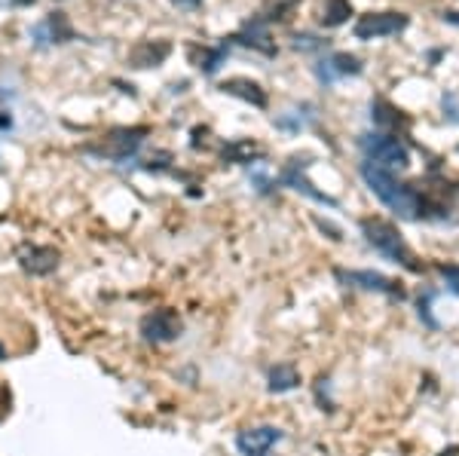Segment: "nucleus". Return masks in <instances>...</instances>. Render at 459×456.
Masks as SVG:
<instances>
[{
    "label": "nucleus",
    "mask_w": 459,
    "mask_h": 456,
    "mask_svg": "<svg viewBox=\"0 0 459 456\" xmlns=\"http://www.w3.org/2000/svg\"><path fill=\"white\" fill-rule=\"evenodd\" d=\"M362 178H364V184L371 187L376 196H380L383 206H389L395 215L416 218V196H413V190L404 187V184H398V181L386 169L374 166V163H362Z\"/></svg>",
    "instance_id": "f257e3e1"
},
{
    "label": "nucleus",
    "mask_w": 459,
    "mask_h": 456,
    "mask_svg": "<svg viewBox=\"0 0 459 456\" xmlns=\"http://www.w3.org/2000/svg\"><path fill=\"white\" fill-rule=\"evenodd\" d=\"M362 150L367 157V163L380 166V169H404L411 163V154H407V147L401 144L398 138L392 135H380V132H374V135H364L362 138Z\"/></svg>",
    "instance_id": "f03ea898"
},
{
    "label": "nucleus",
    "mask_w": 459,
    "mask_h": 456,
    "mask_svg": "<svg viewBox=\"0 0 459 456\" xmlns=\"http://www.w3.org/2000/svg\"><path fill=\"white\" fill-rule=\"evenodd\" d=\"M141 334L153 343H172L181 337V319L175 309L162 307V309H153L141 319Z\"/></svg>",
    "instance_id": "7ed1b4c3"
},
{
    "label": "nucleus",
    "mask_w": 459,
    "mask_h": 456,
    "mask_svg": "<svg viewBox=\"0 0 459 456\" xmlns=\"http://www.w3.org/2000/svg\"><path fill=\"white\" fill-rule=\"evenodd\" d=\"M362 230H364L367 242H371L376 251H383L386 258H392V260H407V248H404L401 236L395 233V227L383 224V221H364Z\"/></svg>",
    "instance_id": "20e7f679"
},
{
    "label": "nucleus",
    "mask_w": 459,
    "mask_h": 456,
    "mask_svg": "<svg viewBox=\"0 0 459 456\" xmlns=\"http://www.w3.org/2000/svg\"><path fill=\"white\" fill-rule=\"evenodd\" d=\"M404 25H407V16H401V13H371V16H362L359 22H355V37L359 40L389 37V34L401 31Z\"/></svg>",
    "instance_id": "39448f33"
},
{
    "label": "nucleus",
    "mask_w": 459,
    "mask_h": 456,
    "mask_svg": "<svg viewBox=\"0 0 459 456\" xmlns=\"http://www.w3.org/2000/svg\"><path fill=\"white\" fill-rule=\"evenodd\" d=\"M31 40L37 46H53V43H68L74 40V28H70L65 13H49L43 22H37L31 28Z\"/></svg>",
    "instance_id": "423d86ee"
},
{
    "label": "nucleus",
    "mask_w": 459,
    "mask_h": 456,
    "mask_svg": "<svg viewBox=\"0 0 459 456\" xmlns=\"http://www.w3.org/2000/svg\"><path fill=\"white\" fill-rule=\"evenodd\" d=\"M147 129L144 126H135V129H114L110 135L105 138V147H101V154H107L110 159H117L122 163L126 157H132L138 150V144L144 141Z\"/></svg>",
    "instance_id": "0eeeda50"
},
{
    "label": "nucleus",
    "mask_w": 459,
    "mask_h": 456,
    "mask_svg": "<svg viewBox=\"0 0 459 456\" xmlns=\"http://www.w3.org/2000/svg\"><path fill=\"white\" fill-rule=\"evenodd\" d=\"M315 74H319V80L325 86H331L334 80H340V77L362 74V62L349 53H334L331 58H322V62L315 65Z\"/></svg>",
    "instance_id": "6e6552de"
},
{
    "label": "nucleus",
    "mask_w": 459,
    "mask_h": 456,
    "mask_svg": "<svg viewBox=\"0 0 459 456\" xmlns=\"http://www.w3.org/2000/svg\"><path fill=\"white\" fill-rule=\"evenodd\" d=\"M169 53H172V43H166V40H141V43L132 46L129 65L132 68H157L166 62Z\"/></svg>",
    "instance_id": "1a4fd4ad"
},
{
    "label": "nucleus",
    "mask_w": 459,
    "mask_h": 456,
    "mask_svg": "<svg viewBox=\"0 0 459 456\" xmlns=\"http://www.w3.org/2000/svg\"><path fill=\"white\" fill-rule=\"evenodd\" d=\"M19 260H22V267L31 276H49V272L58 267V251L49 245H31L19 255Z\"/></svg>",
    "instance_id": "9d476101"
},
{
    "label": "nucleus",
    "mask_w": 459,
    "mask_h": 456,
    "mask_svg": "<svg viewBox=\"0 0 459 456\" xmlns=\"http://www.w3.org/2000/svg\"><path fill=\"white\" fill-rule=\"evenodd\" d=\"M279 438H282L279 429H273V425H258V429H245V432H239L236 444H239L242 453L258 456V453H263V450H270Z\"/></svg>",
    "instance_id": "9b49d317"
},
{
    "label": "nucleus",
    "mask_w": 459,
    "mask_h": 456,
    "mask_svg": "<svg viewBox=\"0 0 459 456\" xmlns=\"http://www.w3.org/2000/svg\"><path fill=\"white\" fill-rule=\"evenodd\" d=\"M303 169H306V163H303V159H291V163H288V169L282 171V181H285V184H288V187H294V190H300V193H306L310 199L322 202V206H334V199H331V196H325V193H319V190H312V184H310V181H306V178L300 175Z\"/></svg>",
    "instance_id": "f8f14e48"
},
{
    "label": "nucleus",
    "mask_w": 459,
    "mask_h": 456,
    "mask_svg": "<svg viewBox=\"0 0 459 456\" xmlns=\"http://www.w3.org/2000/svg\"><path fill=\"white\" fill-rule=\"evenodd\" d=\"M221 92L251 101L254 107H263V105H267V92H263V89L254 83V80H245V77H233V80H227V83H221Z\"/></svg>",
    "instance_id": "ddd939ff"
},
{
    "label": "nucleus",
    "mask_w": 459,
    "mask_h": 456,
    "mask_svg": "<svg viewBox=\"0 0 459 456\" xmlns=\"http://www.w3.org/2000/svg\"><path fill=\"white\" fill-rule=\"evenodd\" d=\"M233 40H236V43H242V46L260 49V53H267V55L275 53V46L270 43V34H267V25H263V18H254V22H248Z\"/></svg>",
    "instance_id": "4468645a"
},
{
    "label": "nucleus",
    "mask_w": 459,
    "mask_h": 456,
    "mask_svg": "<svg viewBox=\"0 0 459 456\" xmlns=\"http://www.w3.org/2000/svg\"><path fill=\"white\" fill-rule=\"evenodd\" d=\"M190 55H193V62H196V68L202 70V74H214L221 65H223V58H227V49L223 46H202V49H196L193 46L190 49Z\"/></svg>",
    "instance_id": "2eb2a0df"
},
{
    "label": "nucleus",
    "mask_w": 459,
    "mask_h": 456,
    "mask_svg": "<svg viewBox=\"0 0 459 456\" xmlns=\"http://www.w3.org/2000/svg\"><path fill=\"white\" fill-rule=\"evenodd\" d=\"M349 16H352L349 0H325V4H322V22L328 25V28L343 25Z\"/></svg>",
    "instance_id": "dca6fc26"
},
{
    "label": "nucleus",
    "mask_w": 459,
    "mask_h": 456,
    "mask_svg": "<svg viewBox=\"0 0 459 456\" xmlns=\"http://www.w3.org/2000/svg\"><path fill=\"white\" fill-rule=\"evenodd\" d=\"M297 383H300V377L291 364H279V368L270 371V389L273 392H288V389L297 386Z\"/></svg>",
    "instance_id": "f3484780"
},
{
    "label": "nucleus",
    "mask_w": 459,
    "mask_h": 456,
    "mask_svg": "<svg viewBox=\"0 0 459 456\" xmlns=\"http://www.w3.org/2000/svg\"><path fill=\"white\" fill-rule=\"evenodd\" d=\"M346 282H352V285H362L367 291H389V279L380 276V272H367V270H359V272H349Z\"/></svg>",
    "instance_id": "a211bd4d"
},
{
    "label": "nucleus",
    "mask_w": 459,
    "mask_h": 456,
    "mask_svg": "<svg viewBox=\"0 0 459 456\" xmlns=\"http://www.w3.org/2000/svg\"><path fill=\"white\" fill-rule=\"evenodd\" d=\"M306 126V117H297V110H291V114L279 117V129H288V132H300Z\"/></svg>",
    "instance_id": "6ab92c4d"
},
{
    "label": "nucleus",
    "mask_w": 459,
    "mask_h": 456,
    "mask_svg": "<svg viewBox=\"0 0 459 456\" xmlns=\"http://www.w3.org/2000/svg\"><path fill=\"white\" fill-rule=\"evenodd\" d=\"M248 154H254V144H248V141H239V144H230L227 150H223L227 159H245Z\"/></svg>",
    "instance_id": "aec40b11"
},
{
    "label": "nucleus",
    "mask_w": 459,
    "mask_h": 456,
    "mask_svg": "<svg viewBox=\"0 0 459 456\" xmlns=\"http://www.w3.org/2000/svg\"><path fill=\"white\" fill-rule=\"evenodd\" d=\"M294 46H297V49H319L322 43L312 34H297V37H294Z\"/></svg>",
    "instance_id": "412c9836"
},
{
    "label": "nucleus",
    "mask_w": 459,
    "mask_h": 456,
    "mask_svg": "<svg viewBox=\"0 0 459 456\" xmlns=\"http://www.w3.org/2000/svg\"><path fill=\"white\" fill-rule=\"evenodd\" d=\"M441 272H444V279L453 285V291H459V270H456V267H444Z\"/></svg>",
    "instance_id": "4be33fe9"
},
{
    "label": "nucleus",
    "mask_w": 459,
    "mask_h": 456,
    "mask_svg": "<svg viewBox=\"0 0 459 456\" xmlns=\"http://www.w3.org/2000/svg\"><path fill=\"white\" fill-rule=\"evenodd\" d=\"M0 129H13V117L4 114V110H0Z\"/></svg>",
    "instance_id": "5701e85b"
},
{
    "label": "nucleus",
    "mask_w": 459,
    "mask_h": 456,
    "mask_svg": "<svg viewBox=\"0 0 459 456\" xmlns=\"http://www.w3.org/2000/svg\"><path fill=\"white\" fill-rule=\"evenodd\" d=\"M13 4H19V6H28V4H34V0H13Z\"/></svg>",
    "instance_id": "b1692460"
},
{
    "label": "nucleus",
    "mask_w": 459,
    "mask_h": 456,
    "mask_svg": "<svg viewBox=\"0 0 459 456\" xmlns=\"http://www.w3.org/2000/svg\"><path fill=\"white\" fill-rule=\"evenodd\" d=\"M175 4H199V0H175Z\"/></svg>",
    "instance_id": "393cba45"
}]
</instances>
